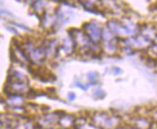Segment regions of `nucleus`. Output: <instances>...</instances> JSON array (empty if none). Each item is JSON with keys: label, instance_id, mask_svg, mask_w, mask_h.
Instances as JSON below:
<instances>
[{"label": "nucleus", "instance_id": "nucleus-2", "mask_svg": "<svg viewBox=\"0 0 157 129\" xmlns=\"http://www.w3.org/2000/svg\"><path fill=\"white\" fill-rule=\"evenodd\" d=\"M61 128L65 129H71L73 126H75V118L71 115H67V114H60V117L57 123Z\"/></svg>", "mask_w": 157, "mask_h": 129}, {"label": "nucleus", "instance_id": "nucleus-3", "mask_svg": "<svg viewBox=\"0 0 157 129\" xmlns=\"http://www.w3.org/2000/svg\"><path fill=\"white\" fill-rule=\"evenodd\" d=\"M69 98H70V100H73L74 98H75V94H74V93H71L70 96H69Z\"/></svg>", "mask_w": 157, "mask_h": 129}, {"label": "nucleus", "instance_id": "nucleus-1", "mask_svg": "<svg viewBox=\"0 0 157 129\" xmlns=\"http://www.w3.org/2000/svg\"><path fill=\"white\" fill-rule=\"evenodd\" d=\"M92 123L101 129H110L117 125L115 117L106 115V113H95L92 117Z\"/></svg>", "mask_w": 157, "mask_h": 129}, {"label": "nucleus", "instance_id": "nucleus-5", "mask_svg": "<svg viewBox=\"0 0 157 129\" xmlns=\"http://www.w3.org/2000/svg\"><path fill=\"white\" fill-rule=\"evenodd\" d=\"M60 129H65V128H60Z\"/></svg>", "mask_w": 157, "mask_h": 129}, {"label": "nucleus", "instance_id": "nucleus-4", "mask_svg": "<svg viewBox=\"0 0 157 129\" xmlns=\"http://www.w3.org/2000/svg\"><path fill=\"white\" fill-rule=\"evenodd\" d=\"M46 129H53V128H46Z\"/></svg>", "mask_w": 157, "mask_h": 129}]
</instances>
